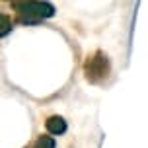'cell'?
<instances>
[{
    "label": "cell",
    "instance_id": "2",
    "mask_svg": "<svg viewBox=\"0 0 148 148\" xmlns=\"http://www.w3.org/2000/svg\"><path fill=\"white\" fill-rule=\"evenodd\" d=\"M111 66H109V59L105 57V53L97 51L94 53L86 64H84V74H86V80L92 82V84H101L109 78Z\"/></svg>",
    "mask_w": 148,
    "mask_h": 148
},
{
    "label": "cell",
    "instance_id": "5",
    "mask_svg": "<svg viewBox=\"0 0 148 148\" xmlns=\"http://www.w3.org/2000/svg\"><path fill=\"white\" fill-rule=\"evenodd\" d=\"M10 31H12V20H10V16L0 12V37L8 35Z\"/></svg>",
    "mask_w": 148,
    "mask_h": 148
},
{
    "label": "cell",
    "instance_id": "1",
    "mask_svg": "<svg viewBox=\"0 0 148 148\" xmlns=\"http://www.w3.org/2000/svg\"><path fill=\"white\" fill-rule=\"evenodd\" d=\"M12 8L18 14V22L20 23H37L41 20H47V18H53L55 16V6L49 4V2H14Z\"/></svg>",
    "mask_w": 148,
    "mask_h": 148
},
{
    "label": "cell",
    "instance_id": "3",
    "mask_svg": "<svg viewBox=\"0 0 148 148\" xmlns=\"http://www.w3.org/2000/svg\"><path fill=\"white\" fill-rule=\"evenodd\" d=\"M45 127H47V131L51 134H57V136L66 133V121L62 117H59V115H51L45 121Z\"/></svg>",
    "mask_w": 148,
    "mask_h": 148
},
{
    "label": "cell",
    "instance_id": "4",
    "mask_svg": "<svg viewBox=\"0 0 148 148\" xmlns=\"http://www.w3.org/2000/svg\"><path fill=\"white\" fill-rule=\"evenodd\" d=\"M57 142L53 136H47V134H41L35 142H33V148H55Z\"/></svg>",
    "mask_w": 148,
    "mask_h": 148
}]
</instances>
